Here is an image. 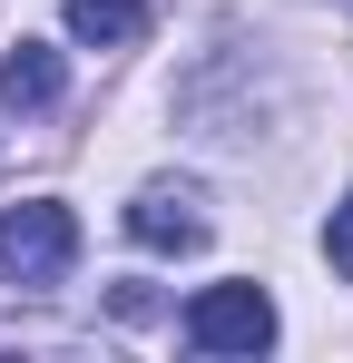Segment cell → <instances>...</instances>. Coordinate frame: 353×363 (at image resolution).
<instances>
[{
	"label": "cell",
	"instance_id": "cell-1",
	"mask_svg": "<svg viewBox=\"0 0 353 363\" xmlns=\"http://www.w3.org/2000/svg\"><path fill=\"white\" fill-rule=\"evenodd\" d=\"M69 265H79V216H69L59 196H20V206L0 216V275L40 295V285H59Z\"/></svg>",
	"mask_w": 353,
	"mask_h": 363
},
{
	"label": "cell",
	"instance_id": "cell-2",
	"mask_svg": "<svg viewBox=\"0 0 353 363\" xmlns=\"http://www.w3.org/2000/svg\"><path fill=\"white\" fill-rule=\"evenodd\" d=\"M186 344H196V354H265V344H275L265 285H206V295L186 304Z\"/></svg>",
	"mask_w": 353,
	"mask_h": 363
},
{
	"label": "cell",
	"instance_id": "cell-3",
	"mask_svg": "<svg viewBox=\"0 0 353 363\" xmlns=\"http://www.w3.org/2000/svg\"><path fill=\"white\" fill-rule=\"evenodd\" d=\"M128 236L147 245V255H196V245H206V186L147 177V186H138V206H128Z\"/></svg>",
	"mask_w": 353,
	"mask_h": 363
},
{
	"label": "cell",
	"instance_id": "cell-4",
	"mask_svg": "<svg viewBox=\"0 0 353 363\" xmlns=\"http://www.w3.org/2000/svg\"><path fill=\"white\" fill-rule=\"evenodd\" d=\"M59 79H69V69H59L50 40H20V50L0 60V108H50V99H59Z\"/></svg>",
	"mask_w": 353,
	"mask_h": 363
},
{
	"label": "cell",
	"instance_id": "cell-5",
	"mask_svg": "<svg viewBox=\"0 0 353 363\" xmlns=\"http://www.w3.org/2000/svg\"><path fill=\"white\" fill-rule=\"evenodd\" d=\"M69 30L89 50H138L147 40V0H69Z\"/></svg>",
	"mask_w": 353,
	"mask_h": 363
},
{
	"label": "cell",
	"instance_id": "cell-6",
	"mask_svg": "<svg viewBox=\"0 0 353 363\" xmlns=\"http://www.w3.org/2000/svg\"><path fill=\"white\" fill-rule=\"evenodd\" d=\"M324 255H334V275H353V196L334 206V226H324Z\"/></svg>",
	"mask_w": 353,
	"mask_h": 363
}]
</instances>
